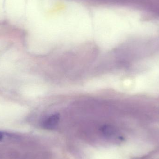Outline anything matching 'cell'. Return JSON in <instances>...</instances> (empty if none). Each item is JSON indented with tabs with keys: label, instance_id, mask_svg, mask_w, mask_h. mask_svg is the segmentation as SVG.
Returning a JSON list of instances; mask_svg holds the SVG:
<instances>
[{
	"label": "cell",
	"instance_id": "obj_1",
	"mask_svg": "<svg viewBox=\"0 0 159 159\" xmlns=\"http://www.w3.org/2000/svg\"><path fill=\"white\" fill-rule=\"evenodd\" d=\"M60 117L57 114L52 115L47 117L43 122V127L48 130H53L57 127Z\"/></svg>",
	"mask_w": 159,
	"mask_h": 159
},
{
	"label": "cell",
	"instance_id": "obj_2",
	"mask_svg": "<svg viewBox=\"0 0 159 159\" xmlns=\"http://www.w3.org/2000/svg\"><path fill=\"white\" fill-rule=\"evenodd\" d=\"M3 134L2 133H1L0 132V141H2V140L3 138Z\"/></svg>",
	"mask_w": 159,
	"mask_h": 159
}]
</instances>
